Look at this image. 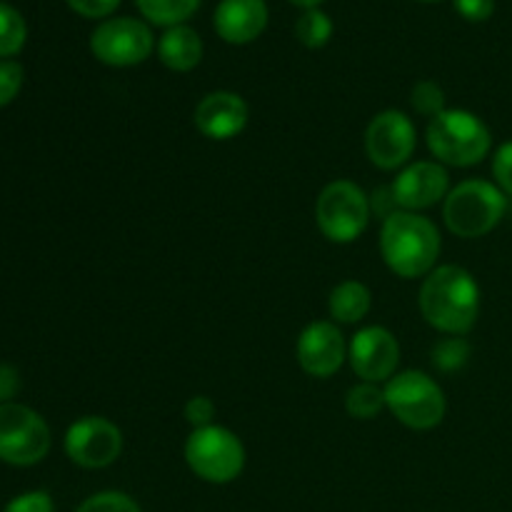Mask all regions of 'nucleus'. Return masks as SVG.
Instances as JSON below:
<instances>
[{"mask_svg": "<svg viewBox=\"0 0 512 512\" xmlns=\"http://www.w3.org/2000/svg\"><path fill=\"white\" fill-rule=\"evenodd\" d=\"M420 313L443 335H465L480 315V288L460 265H438L420 288Z\"/></svg>", "mask_w": 512, "mask_h": 512, "instance_id": "nucleus-1", "label": "nucleus"}, {"mask_svg": "<svg viewBox=\"0 0 512 512\" xmlns=\"http://www.w3.org/2000/svg\"><path fill=\"white\" fill-rule=\"evenodd\" d=\"M443 238L438 225L420 213L395 210L383 220L380 253L398 278H425L438 268Z\"/></svg>", "mask_w": 512, "mask_h": 512, "instance_id": "nucleus-2", "label": "nucleus"}, {"mask_svg": "<svg viewBox=\"0 0 512 512\" xmlns=\"http://www.w3.org/2000/svg\"><path fill=\"white\" fill-rule=\"evenodd\" d=\"M425 138L433 158L453 168L478 165L493 145L488 125L475 113L460 108H448L430 120Z\"/></svg>", "mask_w": 512, "mask_h": 512, "instance_id": "nucleus-3", "label": "nucleus"}, {"mask_svg": "<svg viewBox=\"0 0 512 512\" xmlns=\"http://www.w3.org/2000/svg\"><path fill=\"white\" fill-rule=\"evenodd\" d=\"M508 198L488 180L470 178L450 188L443 200L445 225L458 238H483L503 220Z\"/></svg>", "mask_w": 512, "mask_h": 512, "instance_id": "nucleus-4", "label": "nucleus"}, {"mask_svg": "<svg viewBox=\"0 0 512 512\" xmlns=\"http://www.w3.org/2000/svg\"><path fill=\"white\" fill-rule=\"evenodd\" d=\"M385 405L410 430H433L443 423L445 393L428 373L403 370L385 383Z\"/></svg>", "mask_w": 512, "mask_h": 512, "instance_id": "nucleus-5", "label": "nucleus"}, {"mask_svg": "<svg viewBox=\"0 0 512 512\" xmlns=\"http://www.w3.org/2000/svg\"><path fill=\"white\" fill-rule=\"evenodd\" d=\"M185 463L205 483L228 485L243 473L245 445L233 430L213 423L188 435Z\"/></svg>", "mask_w": 512, "mask_h": 512, "instance_id": "nucleus-6", "label": "nucleus"}, {"mask_svg": "<svg viewBox=\"0 0 512 512\" xmlns=\"http://www.w3.org/2000/svg\"><path fill=\"white\" fill-rule=\"evenodd\" d=\"M370 198L353 180H333L315 203V223L330 243H355L370 223Z\"/></svg>", "mask_w": 512, "mask_h": 512, "instance_id": "nucleus-7", "label": "nucleus"}, {"mask_svg": "<svg viewBox=\"0 0 512 512\" xmlns=\"http://www.w3.org/2000/svg\"><path fill=\"white\" fill-rule=\"evenodd\" d=\"M50 450V428L28 405H0V460L18 468L40 463Z\"/></svg>", "mask_w": 512, "mask_h": 512, "instance_id": "nucleus-8", "label": "nucleus"}, {"mask_svg": "<svg viewBox=\"0 0 512 512\" xmlns=\"http://www.w3.org/2000/svg\"><path fill=\"white\" fill-rule=\"evenodd\" d=\"M90 50L110 68H133L153 55L155 35L143 20L110 18L93 30Z\"/></svg>", "mask_w": 512, "mask_h": 512, "instance_id": "nucleus-9", "label": "nucleus"}, {"mask_svg": "<svg viewBox=\"0 0 512 512\" xmlns=\"http://www.w3.org/2000/svg\"><path fill=\"white\" fill-rule=\"evenodd\" d=\"M65 453L80 468L103 470L123 453V433L113 420L85 415L65 433Z\"/></svg>", "mask_w": 512, "mask_h": 512, "instance_id": "nucleus-10", "label": "nucleus"}, {"mask_svg": "<svg viewBox=\"0 0 512 512\" xmlns=\"http://www.w3.org/2000/svg\"><path fill=\"white\" fill-rule=\"evenodd\" d=\"M418 145L415 123L400 110H383L365 130V153L380 170H398L410 163Z\"/></svg>", "mask_w": 512, "mask_h": 512, "instance_id": "nucleus-11", "label": "nucleus"}, {"mask_svg": "<svg viewBox=\"0 0 512 512\" xmlns=\"http://www.w3.org/2000/svg\"><path fill=\"white\" fill-rule=\"evenodd\" d=\"M353 373L365 383H388L400 365V343L383 325H368L353 335L348 345Z\"/></svg>", "mask_w": 512, "mask_h": 512, "instance_id": "nucleus-12", "label": "nucleus"}, {"mask_svg": "<svg viewBox=\"0 0 512 512\" xmlns=\"http://www.w3.org/2000/svg\"><path fill=\"white\" fill-rule=\"evenodd\" d=\"M450 175L438 160H415L398 173L390 185V198L398 208L420 213L448 198Z\"/></svg>", "mask_w": 512, "mask_h": 512, "instance_id": "nucleus-13", "label": "nucleus"}, {"mask_svg": "<svg viewBox=\"0 0 512 512\" xmlns=\"http://www.w3.org/2000/svg\"><path fill=\"white\" fill-rule=\"evenodd\" d=\"M295 355L305 373L325 380L338 373L348 360V343L338 325L330 320H315L300 333Z\"/></svg>", "mask_w": 512, "mask_h": 512, "instance_id": "nucleus-14", "label": "nucleus"}, {"mask_svg": "<svg viewBox=\"0 0 512 512\" xmlns=\"http://www.w3.org/2000/svg\"><path fill=\"white\" fill-rule=\"evenodd\" d=\"M250 108L238 93L213 90L195 108V128L210 140H233L245 130Z\"/></svg>", "mask_w": 512, "mask_h": 512, "instance_id": "nucleus-15", "label": "nucleus"}, {"mask_svg": "<svg viewBox=\"0 0 512 512\" xmlns=\"http://www.w3.org/2000/svg\"><path fill=\"white\" fill-rule=\"evenodd\" d=\"M213 25L225 43H253L268 25V5L265 0H223L215 8Z\"/></svg>", "mask_w": 512, "mask_h": 512, "instance_id": "nucleus-16", "label": "nucleus"}, {"mask_svg": "<svg viewBox=\"0 0 512 512\" xmlns=\"http://www.w3.org/2000/svg\"><path fill=\"white\" fill-rule=\"evenodd\" d=\"M158 58L165 68L175 70V73H188V70L198 68L203 60V40L188 25H175L160 35Z\"/></svg>", "mask_w": 512, "mask_h": 512, "instance_id": "nucleus-17", "label": "nucleus"}, {"mask_svg": "<svg viewBox=\"0 0 512 512\" xmlns=\"http://www.w3.org/2000/svg\"><path fill=\"white\" fill-rule=\"evenodd\" d=\"M370 308H373V293L360 280H343L330 290L328 313L335 325L360 323L370 313Z\"/></svg>", "mask_w": 512, "mask_h": 512, "instance_id": "nucleus-18", "label": "nucleus"}, {"mask_svg": "<svg viewBox=\"0 0 512 512\" xmlns=\"http://www.w3.org/2000/svg\"><path fill=\"white\" fill-rule=\"evenodd\" d=\"M135 3L150 23L165 28L183 25L200 8V0H135Z\"/></svg>", "mask_w": 512, "mask_h": 512, "instance_id": "nucleus-19", "label": "nucleus"}, {"mask_svg": "<svg viewBox=\"0 0 512 512\" xmlns=\"http://www.w3.org/2000/svg\"><path fill=\"white\" fill-rule=\"evenodd\" d=\"M345 410L355 420L378 418L383 410H388V405H385V390L378 383H365V380H360L345 395Z\"/></svg>", "mask_w": 512, "mask_h": 512, "instance_id": "nucleus-20", "label": "nucleus"}, {"mask_svg": "<svg viewBox=\"0 0 512 512\" xmlns=\"http://www.w3.org/2000/svg\"><path fill=\"white\" fill-rule=\"evenodd\" d=\"M295 35H298V40L305 48L318 50L323 45H328L330 35H333V20L320 8H310L295 23Z\"/></svg>", "mask_w": 512, "mask_h": 512, "instance_id": "nucleus-21", "label": "nucleus"}, {"mask_svg": "<svg viewBox=\"0 0 512 512\" xmlns=\"http://www.w3.org/2000/svg\"><path fill=\"white\" fill-rule=\"evenodd\" d=\"M433 365L443 373H458L468 365L470 360V343L463 338V335H448L440 343L433 345Z\"/></svg>", "mask_w": 512, "mask_h": 512, "instance_id": "nucleus-22", "label": "nucleus"}, {"mask_svg": "<svg viewBox=\"0 0 512 512\" xmlns=\"http://www.w3.org/2000/svg\"><path fill=\"white\" fill-rule=\"evenodd\" d=\"M28 28H25L23 15L10 5L0 3V58H8L23 50Z\"/></svg>", "mask_w": 512, "mask_h": 512, "instance_id": "nucleus-23", "label": "nucleus"}, {"mask_svg": "<svg viewBox=\"0 0 512 512\" xmlns=\"http://www.w3.org/2000/svg\"><path fill=\"white\" fill-rule=\"evenodd\" d=\"M410 103H413V108L418 110L420 115H425V118H438L445 108V93L443 88H440L435 80H420V83H415L413 93H410Z\"/></svg>", "mask_w": 512, "mask_h": 512, "instance_id": "nucleus-24", "label": "nucleus"}, {"mask_svg": "<svg viewBox=\"0 0 512 512\" xmlns=\"http://www.w3.org/2000/svg\"><path fill=\"white\" fill-rule=\"evenodd\" d=\"M75 512H143L130 495L118 490H105V493L90 495Z\"/></svg>", "mask_w": 512, "mask_h": 512, "instance_id": "nucleus-25", "label": "nucleus"}, {"mask_svg": "<svg viewBox=\"0 0 512 512\" xmlns=\"http://www.w3.org/2000/svg\"><path fill=\"white\" fill-rule=\"evenodd\" d=\"M20 88H23V68L13 60H3L0 63V108L13 103Z\"/></svg>", "mask_w": 512, "mask_h": 512, "instance_id": "nucleus-26", "label": "nucleus"}, {"mask_svg": "<svg viewBox=\"0 0 512 512\" xmlns=\"http://www.w3.org/2000/svg\"><path fill=\"white\" fill-rule=\"evenodd\" d=\"M183 413H185V420L193 425V430L208 428V425H213L215 420V403L208 398V395H195V398H190L188 403H185Z\"/></svg>", "mask_w": 512, "mask_h": 512, "instance_id": "nucleus-27", "label": "nucleus"}, {"mask_svg": "<svg viewBox=\"0 0 512 512\" xmlns=\"http://www.w3.org/2000/svg\"><path fill=\"white\" fill-rule=\"evenodd\" d=\"M493 175L495 185L503 190L505 195H512V140L503 143L493 158Z\"/></svg>", "mask_w": 512, "mask_h": 512, "instance_id": "nucleus-28", "label": "nucleus"}, {"mask_svg": "<svg viewBox=\"0 0 512 512\" xmlns=\"http://www.w3.org/2000/svg\"><path fill=\"white\" fill-rule=\"evenodd\" d=\"M3 512H53V498L43 490H33L10 500Z\"/></svg>", "mask_w": 512, "mask_h": 512, "instance_id": "nucleus-29", "label": "nucleus"}, {"mask_svg": "<svg viewBox=\"0 0 512 512\" xmlns=\"http://www.w3.org/2000/svg\"><path fill=\"white\" fill-rule=\"evenodd\" d=\"M455 10L470 23H483L495 13V0H453Z\"/></svg>", "mask_w": 512, "mask_h": 512, "instance_id": "nucleus-30", "label": "nucleus"}, {"mask_svg": "<svg viewBox=\"0 0 512 512\" xmlns=\"http://www.w3.org/2000/svg\"><path fill=\"white\" fill-rule=\"evenodd\" d=\"M70 8L83 18H105L120 5V0H68Z\"/></svg>", "mask_w": 512, "mask_h": 512, "instance_id": "nucleus-31", "label": "nucleus"}, {"mask_svg": "<svg viewBox=\"0 0 512 512\" xmlns=\"http://www.w3.org/2000/svg\"><path fill=\"white\" fill-rule=\"evenodd\" d=\"M20 390V375L13 365H0V405L10 403Z\"/></svg>", "mask_w": 512, "mask_h": 512, "instance_id": "nucleus-32", "label": "nucleus"}, {"mask_svg": "<svg viewBox=\"0 0 512 512\" xmlns=\"http://www.w3.org/2000/svg\"><path fill=\"white\" fill-rule=\"evenodd\" d=\"M290 3H293V5H298V8H305V10H310V8H318V5L323 3V0H290Z\"/></svg>", "mask_w": 512, "mask_h": 512, "instance_id": "nucleus-33", "label": "nucleus"}, {"mask_svg": "<svg viewBox=\"0 0 512 512\" xmlns=\"http://www.w3.org/2000/svg\"><path fill=\"white\" fill-rule=\"evenodd\" d=\"M420 3H435V0H420Z\"/></svg>", "mask_w": 512, "mask_h": 512, "instance_id": "nucleus-34", "label": "nucleus"}]
</instances>
